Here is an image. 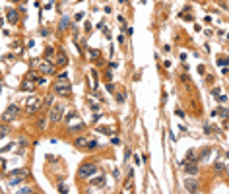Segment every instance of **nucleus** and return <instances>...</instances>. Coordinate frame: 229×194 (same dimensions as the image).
Listing matches in <instances>:
<instances>
[{
    "label": "nucleus",
    "mask_w": 229,
    "mask_h": 194,
    "mask_svg": "<svg viewBox=\"0 0 229 194\" xmlns=\"http://www.w3.org/2000/svg\"><path fill=\"white\" fill-rule=\"evenodd\" d=\"M103 182H105V177H97V179L91 181V185L93 186H99V185H103Z\"/></svg>",
    "instance_id": "2eb2a0df"
},
{
    "label": "nucleus",
    "mask_w": 229,
    "mask_h": 194,
    "mask_svg": "<svg viewBox=\"0 0 229 194\" xmlns=\"http://www.w3.org/2000/svg\"><path fill=\"white\" fill-rule=\"evenodd\" d=\"M52 103V95H49V97H47V101H45V105H51Z\"/></svg>",
    "instance_id": "5701e85b"
},
{
    "label": "nucleus",
    "mask_w": 229,
    "mask_h": 194,
    "mask_svg": "<svg viewBox=\"0 0 229 194\" xmlns=\"http://www.w3.org/2000/svg\"><path fill=\"white\" fill-rule=\"evenodd\" d=\"M6 134H8V126L4 124V126H2V130H0V136H2V138H6Z\"/></svg>",
    "instance_id": "f3484780"
},
{
    "label": "nucleus",
    "mask_w": 229,
    "mask_h": 194,
    "mask_svg": "<svg viewBox=\"0 0 229 194\" xmlns=\"http://www.w3.org/2000/svg\"><path fill=\"white\" fill-rule=\"evenodd\" d=\"M25 107H27V111H31V113L39 111V109H41V99L35 97V95L27 97V99H25Z\"/></svg>",
    "instance_id": "20e7f679"
},
{
    "label": "nucleus",
    "mask_w": 229,
    "mask_h": 194,
    "mask_svg": "<svg viewBox=\"0 0 229 194\" xmlns=\"http://www.w3.org/2000/svg\"><path fill=\"white\" fill-rule=\"evenodd\" d=\"M116 99H119V101L122 103V101H124V99H126V95H124V93H120V95H119V97H116Z\"/></svg>",
    "instance_id": "4be33fe9"
},
{
    "label": "nucleus",
    "mask_w": 229,
    "mask_h": 194,
    "mask_svg": "<svg viewBox=\"0 0 229 194\" xmlns=\"http://www.w3.org/2000/svg\"><path fill=\"white\" fill-rule=\"evenodd\" d=\"M33 87H35V82H33V80H25V82L22 83V90H29V91H31Z\"/></svg>",
    "instance_id": "f8f14e48"
},
{
    "label": "nucleus",
    "mask_w": 229,
    "mask_h": 194,
    "mask_svg": "<svg viewBox=\"0 0 229 194\" xmlns=\"http://www.w3.org/2000/svg\"><path fill=\"white\" fill-rule=\"evenodd\" d=\"M55 64L56 62H51V60H43L39 64V70L43 72V74H55Z\"/></svg>",
    "instance_id": "39448f33"
},
{
    "label": "nucleus",
    "mask_w": 229,
    "mask_h": 194,
    "mask_svg": "<svg viewBox=\"0 0 229 194\" xmlns=\"http://www.w3.org/2000/svg\"><path fill=\"white\" fill-rule=\"evenodd\" d=\"M70 91H72L70 83H66V82H62V80H58L55 83V93H58V95H70Z\"/></svg>",
    "instance_id": "7ed1b4c3"
},
{
    "label": "nucleus",
    "mask_w": 229,
    "mask_h": 194,
    "mask_svg": "<svg viewBox=\"0 0 229 194\" xmlns=\"http://www.w3.org/2000/svg\"><path fill=\"white\" fill-rule=\"evenodd\" d=\"M64 105L62 103H56V105H52L51 107V115H49V118H51V122H58L62 117H64Z\"/></svg>",
    "instance_id": "f03ea898"
},
{
    "label": "nucleus",
    "mask_w": 229,
    "mask_h": 194,
    "mask_svg": "<svg viewBox=\"0 0 229 194\" xmlns=\"http://www.w3.org/2000/svg\"><path fill=\"white\" fill-rule=\"evenodd\" d=\"M66 62H68V58H66V55H64V51H58L56 52V64H66Z\"/></svg>",
    "instance_id": "1a4fd4ad"
},
{
    "label": "nucleus",
    "mask_w": 229,
    "mask_h": 194,
    "mask_svg": "<svg viewBox=\"0 0 229 194\" xmlns=\"http://www.w3.org/2000/svg\"><path fill=\"white\" fill-rule=\"evenodd\" d=\"M186 190H188V192H196V190H198V185H196V182L194 181H186Z\"/></svg>",
    "instance_id": "9d476101"
},
{
    "label": "nucleus",
    "mask_w": 229,
    "mask_h": 194,
    "mask_svg": "<svg viewBox=\"0 0 229 194\" xmlns=\"http://www.w3.org/2000/svg\"><path fill=\"white\" fill-rule=\"evenodd\" d=\"M181 165H183L184 169H186V173H188V175H196V173H198V167H196V165H194L190 159H186V161H181Z\"/></svg>",
    "instance_id": "0eeeda50"
},
{
    "label": "nucleus",
    "mask_w": 229,
    "mask_h": 194,
    "mask_svg": "<svg viewBox=\"0 0 229 194\" xmlns=\"http://www.w3.org/2000/svg\"><path fill=\"white\" fill-rule=\"evenodd\" d=\"M88 56H89V58H95V60H97V58H99V51L89 49V51H88Z\"/></svg>",
    "instance_id": "4468645a"
},
{
    "label": "nucleus",
    "mask_w": 229,
    "mask_h": 194,
    "mask_svg": "<svg viewBox=\"0 0 229 194\" xmlns=\"http://www.w3.org/2000/svg\"><path fill=\"white\" fill-rule=\"evenodd\" d=\"M14 148H16L14 144H8V146H4V148H2V151H10V150H14Z\"/></svg>",
    "instance_id": "a211bd4d"
},
{
    "label": "nucleus",
    "mask_w": 229,
    "mask_h": 194,
    "mask_svg": "<svg viewBox=\"0 0 229 194\" xmlns=\"http://www.w3.org/2000/svg\"><path fill=\"white\" fill-rule=\"evenodd\" d=\"M8 19H10L12 23H16V22H18V14H16L14 10H10V12H8Z\"/></svg>",
    "instance_id": "ddd939ff"
},
{
    "label": "nucleus",
    "mask_w": 229,
    "mask_h": 194,
    "mask_svg": "<svg viewBox=\"0 0 229 194\" xmlns=\"http://www.w3.org/2000/svg\"><path fill=\"white\" fill-rule=\"evenodd\" d=\"M27 80H39V76H37V72H27Z\"/></svg>",
    "instance_id": "dca6fc26"
},
{
    "label": "nucleus",
    "mask_w": 229,
    "mask_h": 194,
    "mask_svg": "<svg viewBox=\"0 0 229 194\" xmlns=\"http://www.w3.org/2000/svg\"><path fill=\"white\" fill-rule=\"evenodd\" d=\"M97 171H99V167L95 165V163H84L82 167H80V173H78V175L82 177V179H89V177H93Z\"/></svg>",
    "instance_id": "f257e3e1"
},
{
    "label": "nucleus",
    "mask_w": 229,
    "mask_h": 194,
    "mask_svg": "<svg viewBox=\"0 0 229 194\" xmlns=\"http://www.w3.org/2000/svg\"><path fill=\"white\" fill-rule=\"evenodd\" d=\"M74 144H76V148H95V146H97L93 140H88V138H84V136L82 138H76Z\"/></svg>",
    "instance_id": "423d86ee"
},
{
    "label": "nucleus",
    "mask_w": 229,
    "mask_h": 194,
    "mask_svg": "<svg viewBox=\"0 0 229 194\" xmlns=\"http://www.w3.org/2000/svg\"><path fill=\"white\" fill-rule=\"evenodd\" d=\"M216 169H220V171H223V169H225V167H223V163H220V161H217V163H216Z\"/></svg>",
    "instance_id": "6ab92c4d"
},
{
    "label": "nucleus",
    "mask_w": 229,
    "mask_h": 194,
    "mask_svg": "<svg viewBox=\"0 0 229 194\" xmlns=\"http://www.w3.org/2000/svg\"><path fill=\"white\" fill-rule=\"evenodd\" d=\"M37 124H39V128H45V126H47V124H45V120H43V118H41V120H39V122H37Z\"/></svg>",
    "instance_id": "aec40b11"
},
{
    "label": "nucleus",
    "mask_w": 229,
    "mask_h": 194,
    "mask_svg": "<svg viewBox=\"0 0 229 194\" xmlns=\"http://www.w3.org/2000/svg\"><path fill=\"white\" fill-rule=\"evenodd\" d=\"M68 25H70V18H68V16H64V18H62V22H60V25H58V29L64 31Z\"/></svg>",
    "instance_id": "9b49d317"
},
{
    "label": "nucleus",
    "mask_w": 229,
    "mask_h": 194,
    "mask_svg": "<svg viewBox=\"0 0 229 194\" xmlns=\"http://www.w3.org/2000/svg\"><path fill=\"white\" fill-rule=\"evenodd\" d=\"M4 60H6V62H14V56L8 55V56H4Z\"/></svg>",
    "instance_id": "412c9836"
},
{
    "label": "nucleus",
    "mask_w": 229,
    "mask_h": 194,
    "mask_svg": "<svg viewBox=\"0 0 229 194\" xmlns=\"http://www.w3.org/2000/svg\"><path fill=\"white\" fill-rule=\"evenodd\" d=\"M225 173H227V175H229V165H227V167H225Z\"/></svg>",
    "instance_id": "b1692460"
},
{
    "label": "nucleus",
    "mask_w": 229,
    "mask_h": 194,
    "mask_svg": "<svg viewBox=\"0 0 229 194\" xmlns=\"http://www.w3.org/2000/svg\"><path fill=\"white\" fill-rule=\"evenodd\" d=\"M16 115H18V107H16V105H10L6 111H4V120H12Z\"/></svg>",
    "instance_id": "6e6552de"
}]
</instances>
